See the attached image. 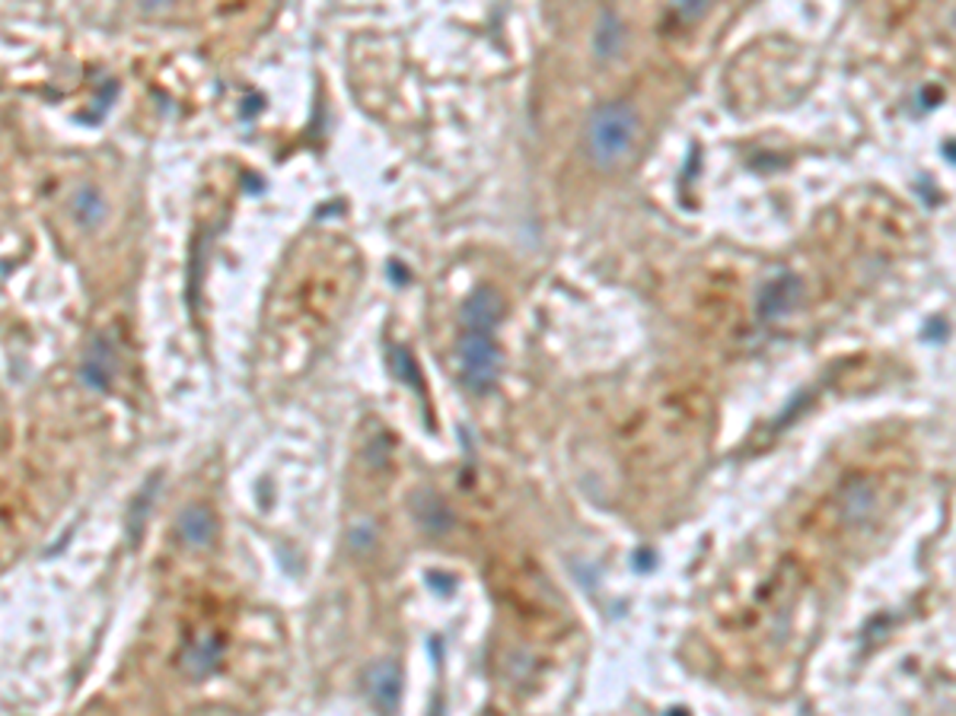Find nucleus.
<instances>
[{
  "label": "nucleus",
  "instance_id": "obj_1",
  "mask_svg": "<svg viewBox=\"0 0 956 716\" xmlns=\"http://www.w3.org/2000/svg\"><path fill=\"white\" fill-rule=\"evenodd\" d=\"M638 130H641L638 112L628 102H606L594 109L584 128V147L591 163L599 169H616L631 154Z\"/></svg>",
  "mask_w": 956,
  "mask_h": 716
},
{
  "label": "nucleus",
  "instance_id": "obj_2",
  "mask_svg": "<svg viewBox=\"0 0 956 716\" xmlns=\"http://www.w3.org/2000/svg\"><path fill=\"white\" fill-rule=\"evenodd\" d=\"M497 344L495 334L485 328H462L457 341V373H460L462 389L472 395H488L497 383Z\"/></svg>",
  "mask_w": 956,
  "mask_h": 716
},
{
  "label": "nucleus",
  "instance_id": "obj_3",
  "mask_svg": "<svg viewBox=\"0 0 956 716\" xmlns=\"http://www.w3.org/2000/svg\"><path fill=\"white\" fill-rule=\"evenodd\" d=\"M115 370H119V348L105 331H100L80 360V383L90 391H109Z\"/></svg>",
  "mask_w": 956,
  "mask_h": 716
},
{
  "label": "nucleus",
  "instance_id": "obj_4",
  "mask_svg": "<svg viewBox=\"0 0 956 716\" xmlns=\"http://www.w3.org/2000/svg\"><path fill=\"white\" fill-rule=\"evenodd\" d=\"M504 316V303L501 296L492 291V287H475L472 294L465 296L460 309V322L462 328H485V331H495V326Z\"/></svg>",
  "mask_w": 956,
  "mask_h": 716
},
{
  "label": "nucleus",
  "instance_id": "obj_5",
  "mask_svg": "<svg viewBox=\"0 0 956 716\" xmlns=\"http://www.w3.org/2000/svg\"><path fill=\"white\" fill-rule=\"evenodd\" d=\"M176 532L182 538V545L189 548H207L217 535V522H214V513L201 503H192L179 513L176 520Z\"/></svg>",
  "mask_w": 956,
  "mask_h": 716
},
{
  "label": "nucleus",
  "instance_id": "obj_6",
  "mask_svg": "<svg viewBox=\"0 0 956 716\" xmlns=\"http://www.w3.org/2000/svg\"><path fill=\"white\" fill-rule=\"evenodd\" d=\"M797 303H800V284H797V277H775L758 294V312L765 319H778V316H788Z\"/></svg>",
  "mask_w": 956,
  "mask_h": 716
},
{
  "label": "nucleus",
  "instance_id": "obj_7",
  "mask_svg": "<svg viewBox=\"0 0 956 716\" xmlns=\"http://www.w3.org/2000/svg\"><path fill=\"white\" fill-rule=\"evenodd\" d=\"M367 684H370V697L383 714H393L398 707V694H402V675H398L396 662H376L367 672Z\"/></svg>",
  "mask_w": 956,
  "mask_h": 716
},
{
  "label": "nucleus",
  "instance_id": "obj_8",
  "mask_svg": "<svg viewBox=\"0 0 956 716\" xmlns=\"http://www.w3.org/2000/svg\"><path fill=\"white\" fill-rule=\"evenodd\" d=\"M415 520L421 522V529L430 535H447L453 529V513L450 507L434 493V490H421L415 493Z\"/></svg>",
  "mask_w": 956,
  "mask_h": 716
},
{
  "label": "nucleus",
  "instance_id": "obj_9",
  "mask_svg": "<svg viewBox=\"0 0 956 716\" xmlns=\"http://www.w3.org/2000/svg\"><path fill=\"white\" fill-rule=\"evenodd\" d=\"M70 214L83 229H97L105 220V201L93 185H80L70 197Z\"/></svg>",
  "mask_w": 956,
  "mask_h": 716
},
{
  "label": "nucleus",
  "instance_id": "obj_10",
  "mask_svg": "<svg viewBox=\"0 0 956 716\" xmlns=\"http://www.w3.org/2000/svg\"><path fill=\"white\" fill-rule=\"evenodd\" d=\"M217 656H221L217 644H214V640H204V644H199V647H192L189 656H185V672H189L192 679H204L207 672H214Z\"/></svg>",
  "mask_w": 956,
  "mask_h": 716
},
{
  "label": "nucleus",
  "instance_id": "obj_11",
  "mask_svg": "<svg viewBox=\"0 0 956 716\" xmlns=\"http://www.w3.org/2000/svg\"><path fill=\"white\" fill-rule=\"evenodd\" d=\"M619 42H622V26H619L616 13H603L599 26H596V55H603V58L616 55Z\"/></svg>",
  "mask_w": 956,
  "mask_h": 716
},
{
  "label": "nucleus",
  "instance_id": "obj_12",
  "mask_svg": "<svg viewBox=\"0 0 956 716\" xmlns=\"http://www.w3.org/2000/svg\"><path fill=\"white\" fill-rule=\"evenodd\" d=\"M390 366H393L396 379H402L405 386H412L415 391H425V379H421V373L415 366V357L405 348H393L390 351Z\"/></svg>",
  "mask_w": 956,
  "mask_h": 716
},
{
  "label": "nucleus",
  "instance_id": "obj_13",
  "mask_svg": "<svg viewBox=\"0 0 956 716\" xmlns=\"http://www.w3.org/2000/svg\"><path fill=\"white\" fill-rule=\"evenodd\" d=\"M154 493H157V478H150V481L140 488L137 500H134L132 513H128V538H132V542H137V538H140V529H144V520H147V507H150Z\"/></svg>",
  "mask_w": 956,
  "mask_h": 716
},
{
  "label": "nucleus",
  "instance_id": "obj_14",
  "mask_svg": "<svg viewBox=\"0 0 956 716\" xmlns=\"http://www.w3.org/2000/svg\"><path fill=\"white\" fill-rule=\"evenodd\" d=\"M673 7L686 16V20H695L708 10V0H673Z\"/></svg>",
  "mask_w": 956,
  "mask_h": 716
},
{
  "label": "nucleus",
  "instance_id": "obj_15",
  "mask_svg": "<svg viewBox=\"0 0 956 716\" xmlns=\"http://www.w3.org/2000/svg\"><path fill=\"white\" fill-rule=\"evenodd\" d=\"M134 3H137V7H140L144 13H160V10H166V7H169L172 0H134Z\"/></svg>",
  "mask_w": 956,
  "mask_h": 716
}]
</instances>
